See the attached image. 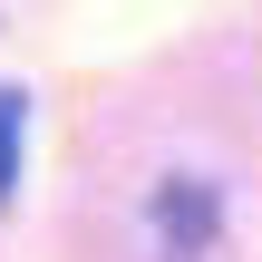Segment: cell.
<instances>
[{
  "label": "cell",
  "mask_w": 262,
  "mask_h": 262,
  "mask_svg": "<svg viewBox=\"0 0 262 262\" xmlns=\"http://www.w3.org/2000/svg\"><path fill=\"white\" fill-rule=\"evenodd\" d=\"M156 224H165V243H175V253H204V243H214V224H224V204H214V185L175 175V185L156 194Z\"/></svg>",
  "instance_id": "obj_1"
},
{
  "label": "cell",
  "mask_w": 262,
  "mask_h": 262,
  "mask_svg": "<svg viewBox=\"0 0 262 262\" xmlns=\"http://www.w3.org/2000/svg\"><path fill=\"white\" fill-rule=\"evenodd\" d=\"M10 185H19V97L0 88V204H10Z\"/></svg>",
  "instance_id": "obj_2"
}]
</instances>
